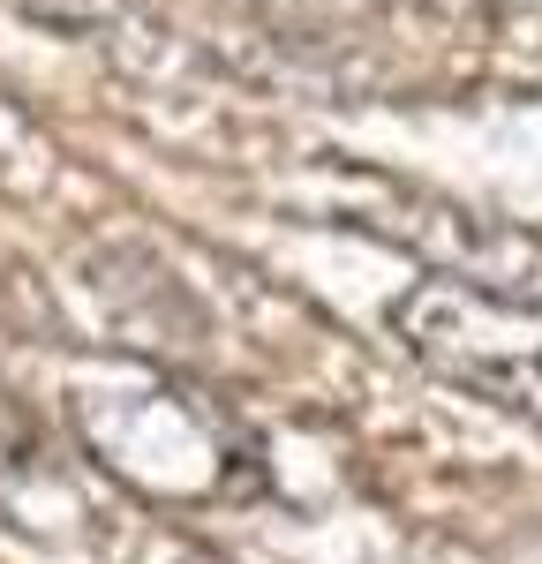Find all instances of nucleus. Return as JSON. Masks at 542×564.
<instances>
[{"instance_id": "obj_1", "label": "nucleus", "mask_w": 542, "mask_h": 564, "mask_svg": "<svg viewBox=\"0 0 542 564\" xmlns=\"http://www.w3.org/2000/svg\"><path fill=\"white\" fill-rule=\"evenodd\" d=\"M452 302H459V316L475 332H459L437 308V294L422 286L406 302V324L422 332L414 347L430 354L445 377H467L475 391H490V399H505V406H520V414L542 422V308H520L505 294H467V286H452Z\"/></svg>"}]
</instances>
